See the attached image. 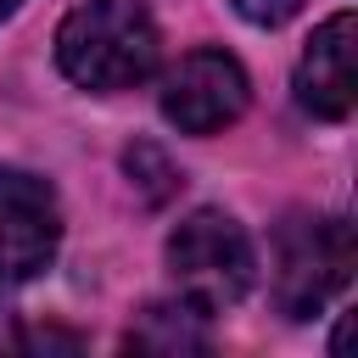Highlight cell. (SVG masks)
<instances>
[{
	"label": "cell",
	"instance_id": "cell-5",
	"mask_svg": "<svg viewBox=\"0 0 358 358\" xmlns=\"http://www.w3.org/2000/svg\"><path fill=\"white\" fill-rule=\"evenodd\" d=\"M62 241V207L45 179L0 168V285L34 280Z\"/></svg>",
	"mask_w": 358,
	"mask_h": 358
},
{
	"label": "cell",
	"instance_id": "cell-1",
	"mask_svg": "<svg viewBox=\"0 0 358 358\" xmlns=\"http://www.w3.org/2000/svg\"><path fill=\"white\" fill-rule=\"evenodd\" d=\"M56 62L84 90H129L157 67V22L140 0H84L56 28Z\"/></svg>",
	"mask_w": 358,
	"mask_h": 358
},
{
	"label": "cell",
	"instance_id": "cell-6",
	"mask_svg": "<svg viewBox=\"0 0 358 358\" xmlns=\"http://www.w3.org/2000/svg\"><path fill=\"white\" fill-rule=\"evenodd\" d=\"M296 101L324 123H341L352 112L358 101V17L352 11H336L324 28H313L296 62Z\"/></svg>",
	"mask_w": 358,
	"mask_h": 358
},
{
	"label": "cell",
	"instance_id": "cell-10",
	"mask_svg": "<svg viewBox=\"0 0 358 358\" xmlns=\"http://www.w3.org/2000/svg\"><path fill=\"white\" fill-rule=\"evenodd\" d=\"M17 347H22V330H17V324H11V313L0 308V352H17Z\"/></svg>",
	"mask_w": 358,
	"mask_h": 358
},
{
	"label": "cell",
	"instance_id": "cell-3",
	"mask_svg": "<svg viewBox=\"0 0 358 358\" xmlns=\"http://www.w3.org/2000/svg\"><path fill=\"white\" fill-rule=\"evenodd\" d=\"M347 218H291L274 241V302L285 319H313L352 280Z\"/></svg>",
	"mask_w": 358,
	"mask_h": 358
},
{
	"label": "cell",
	"instance_id": "cell-8",
	"mask_svg": "<svg viewBox=\"0 0 358 358\" xmlns=\"http://www.w3.org/2000/svg\"><path fill=\"white\" fill-rule=\"evenodd\" d=\"M123 168H129V179L140 185V196H145V201H168V196L179 190V168H173L157 145H145V140L123 151Z\"/></svg>",
	"mask_w": 358,
	"mask_h": 358
},
{
	"label": "cell",
	"instance_id": "cell-2",
	"mask_svg": "<svg viewBox=\"0 0 358 358\" xmlns=\"http://www.w3.org/2000/svg\"><path fill=\"white\" fill-rule=\"evenodd\" d=\"M168 268H173L185 302H196L201 313H218V308H229V302L246 296L257 263H252L246 229H241L229 213L201 207V213H190V218L168 235Z\"/></svg>",
	"mask_w": 358,
	"mask_h": 358
},
{
	"label": "cell",
	"instance_id": "cell-9",
	"mask_svg": "<svg viewBox=\"0 0 358 358\" xmlns=\"http://www.w3.org/2000/svg\"><path fill=\"white\" fill-rule=\"evenodd\" d=\"M235 11H241L246 22H263V28H280L285 17H296V11H302V0H235Z\"/></svg>",
	"mask_w": 358,
	"mask_h": 358
},
{
	"label": "cell",
	"instance_id": "cell-7",
	"mask_svg": "<svg viewBox=\"0 0 358 358\" xmlns=\"http://www.w3.org/2000/svg\"><path fill=\"white\" fill-rule=\"evenodd\" d=\"M123 347H134V352H162V358H173V352H201V347H207L201 308H196V302H151V308L129 324Z\"/></svg>",
	"mask_w": 358,
	"mask_h": 358
},
{
	"label": "cell",
	"instance_id": "cell-4",
	"mask_svg": "<svg viewBox=\"0 0 358 358\" xmlns=\"http://www.w3.org/2000/svg\"><path fill=\"white\" fill-rule=\"evenodd\" d=\"M246 73L235 56L224 50H190L179 56V67L162 78V117L185 134H218L246 112Z\"/></svg>",
	"mask_w": 358,
	"mask_h": 358
},
{
	"label": "cell",
	"instance_id": "cell-11",
	"mask_svg": "<svg viewBox=\"0 0 358 358\" xmlns=\"http://www.w3.org/2000/svg\"><path fill=\"white\" fill-rule=\"evenodd\" d=\"M6 11H17V0H0V17H6Z\"/></svg>",
	"mask_w": 358,
	"mask_h": 358
}]
</instances>
